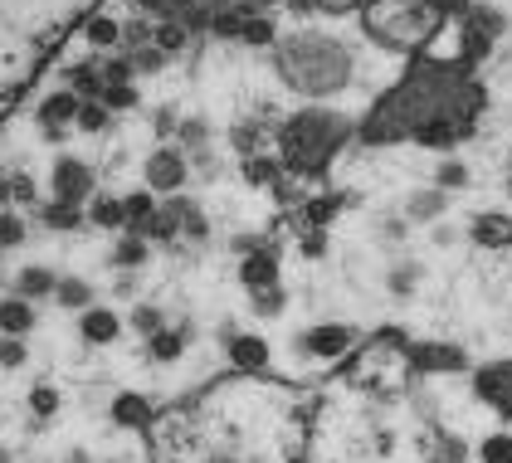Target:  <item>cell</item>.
Here are the masks:
<instances>
[{
  "label": "cell",
  "mask_w": 512,
  "mask_h": 463,
  "mask_svg": "<svg viewBox=\"0 0 512 463\" xmlns=\"http://www.w3.org/2000/svg\"><path fill=\"white\" fill-rule=\"evenodd\" d=\"M366 39L347 35L342 20L308 15V20H288L278 15V35L264 54L269 78L288 98L298 103H337L347 98L356 83L366 78Z\"/></svg>",
  "instance_id": "6da1fadb"
},
{
  "label": "cell",
  "mask_w": 512,
  "mask_h": 463,
  "mask_svg": "<svg viewBox=\"0 0 512 463\" xmlns=\"http://www.w3.org/2000/svg\"><path fill=\"white\" fill-rule=\"evenodd\" d=\"M356 142V113H342L337 103H298L293 113L278 117L274 147L283 161V176L293 181H322L332 161Z\"/></svg>",
  "instance_id": "7a4b0ae2"
},
{
  "label": "cell",
  "mask_w": 512,
  "mask_h": 463,
  "mask_svg": "<svg viewBox=\"0 0 512 463\" xmlns=\"http://www.w3.org/2000/svg\"><path fill=\"white\" fill-rule=\"evenodd\" d=\"M186 181H191V161L186 152L176 147V142H157L147 161H142V186L157 195H181L186 191Z\"/></svg>",
  "instance_id": "3957f363"
},
{
  "label": "cell",
  "mask_w": 512,
  "mask_h": 463,
  "mask_svg": "<svg viewBox=\"0 0 512 463\" xmlns=\"http://www.w3.org/2000/svg\"><path fill=\"white\" fill-rule=\"evenodd\" d=\"M98 195V171L83 161V156H54L49 166V200H64V205H88Z\"/></svg>",
  "instance_id": "277c9868"
},
{
  "label": "cell",
  "mask_w": 512,
  "mask_h": 463,
  "mask_svg": "<svg viewBox=\"0 0 512 463\" xmlns=\"http://www.w3.org/2000/svg\"><path fill=\"white\" fill-rule=\"evenodd\" d=\"M74 117H79V93H69L64 83L49 88L40 103H35V122H40L44 142H64L74 132Z\"/></svg>",
  "instance_id": "5b68a950"
},
{
  "label": "cell",
  "mask_w": 512,
  "mask_h": 463,
  "mask_svg": "<svg viewBox=\"0 0 512 463\" xmlns=\"http://www.w3.org/2000/svg\"><path fill=\"white\" fill-rule=\"evenodd\" d=\"M352 327L347 322H317V327H308V332H298L293 337V351H303L308 361H337L342 351L352 347Z\"/></svg>",
  "instance_id": "8992f818"
},
{
  "label": "cell",
  "mask_w": 512,
  "mask_h": 463,
  "mask_svg": "<svg viewBox=\"0 0 512 463\" xmlns=\"http://www.w3.org/2000/svg\"><path fill=\"white\" fill-rule=\"evenodd\" d=\"M473 395L483 405H493L503 420H512V356L508 361H488L473 371Z\"/></svg>",
  "instance_id": "52a82bcc"
},
{
  "label": "cell",
  "mask_w": 512,
  "mask_h": 463,
  "mask_svg": "<svg viewBox=\"0 0 512 463\" xmlns=\"http://www.w3.org/2000/svg\"><path fill=\"white\" fill-rule=\"evenodd\" d=\"M405 356H410V366H415L420 376H454V371H469V356L459 347H449V342H410Z\"/></svg>",
  "instance_id": "ba28073f"
},
{
  "label": "cell",
  "mask_w": 512,
  "mask_h": 463,
  "mask_svg": "<svg viewBox=\"0 0 512 463\" xmlns=\"http://www.w3.org/2000/svg\"><path fill=\"white\" fill-rule=\"evenodd\" d=\"M225 356H230V366H235V371H244V376H259V371H269L274 347H269L259 332H235V337H225Z\"/></svg>",
  "instance_id": "9c48e42d"
},
{
  "label": "cell",
  "mask_w": 512,
  "mask_h": 463,
  "mask_svg": "<svg viewBox=\"0 0 512 463\" xmlns=\"http://www.w3.org/2000/svg\"><path fill=\"white\" fill-rule=\"evenodd\" d=\"M122 312L118 308H108V303H93L88 312H79V337L88 342V347H113L122 337Z\"/></svg>",
  "instance_id": "30bf717a"
},
{
  "label": "cell",
  "mask_w": 512,
  "mask_h": 463,
  "mask_svg": "<svg viewBox=\"0 0 512 463\" xmlns=\"http://www.w3.org/2000/svg\"><path fill=\"white\" fill-rule=\"evenodd\" d=\"M278 269H283V264H278V244H264V249H254V254L239 259L235 278L244 293H259V288H274L278 283Z\"/></svg>",
  "instance_id": "8fae6325"
},
{
  "label": "cell",
  "mask_w": 512,
  "mask_h": 463,
  "mask_svg": "<svg viewBox=\"0 0 512 463\" xmlns=\"http://www.w3.org/2000/svg\"><path fill=\"white\" fill-rule=\"evenodd\" d=\"M108 420H113V429H147L152 425V400L142 390H118L108 400Z\"/></svg>",
  "instance_id": "7c38bea8"
},
{
  "label": "cell",
  "mask_w": 512,
  "mask_h": 463,
  "mask_svg": "<svg viewBox=\"0 0 512 463\" xmlns=\"http://www.w3.org/2000/svg\"><path fill=\"white\" fill-rule=\"evenodd\" d=\"M469 239L478 249H512V215L503 210H483L469 220Z\"/></svg>",
  "instance_id": "4fadbf2b"
},
{
  "label": "cell",
  "mask_w": 512,
  "mask_h": 463,
  "mask_svg": "<svg viewBox=\"0 0 512 463\" xmlns=\"http://www.w3.org/2000/svg\"><path fill=\"white\" fill-rule=\"evenodd\" d=\"M147 259H152V244L142 239V234L122 230L118 239H113V249H108V264L118 273H142L147 269Z\"/></svg>",
  "instance_id": "5bb4252c"
},
{
  "label": "cell",
  "mask_w": 512,
  "mask_h": 463,
  "mask_svg": "<svg viewBox=\"0 0 512 463\" xmlns=\"http://www.w3.org/2000/svg\"><path fill=\"white\" fill-rule=\"evenodd\" d=\"M54 288H59V273L44 269V264H25V269L10 278V293H15V298H30V303L54 298Z\"/></svg>",
  "instance_id": "9a60e30c"
},
{
  "label": "cell",
  "mask_w": 512,
  "mask_h": 463,
  "mask_svg": "<svg viewBox=\"0 0 512 463\" xmlns=\"http://www.w3.org/2000/svg\"><path fill=\"white\" fill-rule=\"evenodd\" d=\"M342 195L337 191H322V195H308L303 205H298V230H327L337 215H342Z\"/></svg>",
  "instance_id": "2e32d148"
},
{
  "label": "cell",
  "mask_w": 512,
  "mask_h": 463,
  "mask_svg": "<svg viewBox=\"0 0 512 463\" xmlns=\"http://www.w3.org/2000/svg\"><path fill=\"white\" fill-rule=\"evenodd\" d=\"M35 322H40V312L30 298H0V337H30L35 332Z\"/></svg>",
  "instance_id": "e0dca14e"
},
{
  "label": "cell",
  "mask_w": 512,
  "mask_h": 463,
  "mask_svg": "<svg viewBox=\"0 0 512 463\" xmlns=\"http://www.w3.org/2000/svg\"><path fill=\"white\" fill-rule=\"evenodd\" d=\"M283 176V161L269 152H254V156H239V181L249 191H274V181Z\"/></svg>",
  "instance_id": "ac0fdd59"
},
{
  "label": "cell",
  "mask_w": 512,
  "mask_h": 463,
  "mask_svg": "<svg viewBox=\"0 0 512 463\" xmlns=\"http://www.w3.org/2000/svg\"><path fill=\"white\" fill-rule=\"evenodd\" d=\"M35 210H40V225L49 234H79V230H88V215H83V205L44 200V205H35Z\"/></svg>",
  "instance_id": "d6986e66"
},
{
  "label": "cell",
  "mask_w": 512,
  "mask_h": 463,
  "mask_svg": "<svg viewBox=\"0 0 512 463\" xmlns=\"http://www.w3.org/2000/svg\"><path fill=\"white\" fill-rule=\"evenodd\" d=\"M54 303H59L64 312H88L93 303H98V288H93L83 273H64L59 288H54Z\"/></svg>",
  "instance_id": "ffe728a7"
},
{
  "label": "cell",
  "mask_w": 512,
  "mask_h": 463,
  "mask_svg": "<svg viewBox=\"0 0 512 463\" xmlns=\"http://www.w3.org/2000/svg\"><path fill=\"white\" fill-rule=\"evenodd\" d=\"M157 205H161V195L157 191H147V186H137V191H122V230H132V234H142V225L157 215Z\"/></svg>",
  "instance_id": "44dd1931"
},
{
  "label": "cell",
  "mask_w": 512,
  "mask_h": 463,
  "mask_svg": "<svg viewBox=\"0 0 512 463\" xmlns=\"http://www.w3.org/2000/svg\"><path fill=\"white\" fill-rule=\"evenodd\" d=\"M176 200V215H181V239L191 244H210V215L200 210L196 195H171Z\"/></svg>",
  "instance_id": "7402d4cb"
},
{
  "label": "cell",
  "mask_w": 512,
  "mask_h": 463,
  "mask_svg": "<svg viewBox=\"0 0 512 463\" xmlns=\"http://www.w3.org/2000/svg\"><path fill=\"white\" fill-rule=\"evenodd\" d=\"M444 210H449V191H439V186L415 191L405 200V220H410V225H430V220H439Z\"/></svg>",
  "instance_id": "603a6c76"
},
{
  "label": "cell",
  "mask_w": 512,
  "mask_h": 463,
  "mask_svg": "<svg viewBox=\"0 0 512 463\" xmlns=\"http://www.w3.org/2000/svg\"><path fill=\"white\" fill-rule=\"evenodd\" d=\"M83 215H88V225L93 230H108V234H122V195H93L88 205H83Z\"/></svg>",
  "instance_id": "cb8c5ba5"
},
{
  "label": "cell",
  "mask_w": 512,
  "mask_h": 463,
  "mask_svg": "<svg viewBox=\"0 0 512 463\" xmlns=\"http://www.w3.org/2000/svg\"><path fill=\"white\" fill-rule=\"evenodd\" d=\"M191 347L186 337H181V327H161L157 337H147L142 342V351H147V361L152 366H171V361H181V351Z\"/></svg>",
  "instance_id": "d4e9b609"
},
{
  "label": "cell",
  "mask_w": 512,
  "mask_h": 463,
  "mask_svg": "<svg viewBox=\"0 0 512 463\" xmlns=\"http://www.w3.org/2000/svg\"><path fill=\"white\" fill-rule=\"evenodd\" d=\"M122 322H127V327H132L142 342H147V337H157L161 327H171V322H166V308H157V303H132Z\"/></svg>",
  "instance_id": "484cf974"
},
{
  "label": "cell",
  "mask_w": 512,
  "mask_h": 463,
  "mask_svg": "<svg viewBox=\"0 0 512 463\" xmlns=\"http://www.w3.org/2000/svg\"><path fill=\"white\" fill-rule=\"evenodd\" d=\"M98 103H103V108H108L113 117L137 113V108H142V88H137V83H103Z\"/></svg>",
  "instance_id": "4316f807"
},
{
  "label": "cell",
  "mask_w": 512,
  "mask_h": 463,
  "mask_svg": "<svg viewBox=\"0 0 512 463\" xmlns=\"http://www.w3.org/2000/svg\"><path fill=\"white\" fill-rule=\"evenodd\" d=\"M113 127H118V117L108 113V108H103L98 98H88V103L79 98V117H74V132H88V137H103V132H113Z\"/></svg>",
  "instance_id": "83f0119b"
},
{
  "label": "cell",
  "mask_w": 512,
  "mask_h": 463,
  "mask_svg": "<svg viewBox=\"0 0 512 463\" xmlns=\"http://www.w3.org/2000/svg\"><path fill=\"white\" fill-rule=\"evenodd\" d=\"M59 410H64V390L59 386L40 381V386L30 390V415H35V420H54Z\"/></svg>",
  "instance_id": "f1b7e54d"
},
{
  "label": "cell",
  "mask_w": 512,
  "mask_h": 463,
  "mask_svg": "<svg viewBox=\"0 0 512 463\" xmlns=\"http://www.w3.org/2000/svg\"><path fill=\"white\" fill-rule=\"evenodd\" d=\"M249 312H259V317H283V312H288V288L274 283V288L249 293Z\"/></svg>",
  "instance_id": "f546056e"
},
{
  "label": "cell",
  "mask_w": 512,
  "mask_h": 463,
  "mask_svg": "<svg viewBox=\"0 0 512 463\" xmlns=\"http://www.w3.org/2000/svg\"><path fill=\"white\" fill-rule=\"evenodd\" d=\"M30 239V220L20 210H0V249H20Z\"/></svg>",
  "instance_id": "4dcf8cb0"
},
{
  "label": "cell",
  "mask_w": 512,
  "mask_h": 463,
  "mask_svg": "<svg viewBox=\"0 0 512 463\" xmlns=\"http://www.w3.org/2000/svg\"><path fill=\"white\" fill-rule=\"evenodd\" d=\"M469 181V166L459 161V156H439V166H434V186L439 191H459Z\"/></svg>",
  "instance_id": "1f68e13d"
},
{
  "label": "cell",
  "mask_w": 512,
  "mask_h": 463,
  "mask_svg": "<svg viewBox=\"0 0 512 463\" xmlns=\"http://www.w3.org/2000/svg\"><path fill=\"white\" fill-rule=\"evenodd\" d=\"M415 283H420V264H395V269L386 273V288H391L395 298H410Z\"/></svg>",
  "instance_id": "d6a6232c"
},
{
  "label": "cell",
  "mask_w": 512,
  "mask_h": 463,
  "mask_svg": "<svg viewBox=\"0 0 512 463\" xmlns=\"http://www.w3.org/2000/svg\"><path fill=\"white\" fill-rule=\"evenodd\" d=\"M25 361H30L25 337H0V371H20Z\"/></svg>",
  "instance_id": "836d02e7"
},
{
  "label": "cell",
  "mask_w": 512,
  "mask_h": 463,
  "mask_svg": "<svg viewBox=\"0 0 512 463\" xmlns=\"http://www.w3.org/2000/svg\"><path fill=\"white\" fill-rule=\"evenodd\" d=\"M478 459L483 463H512V434H488L478 444Z\"/></svg>",
  "instance_id": "e575fe53"
},
{
  "label": "cell",
  "mask_w": 512,
  "mask_h": 463,
  "mask_svg": "<svg viewBox=\"0 0 512 463\" xmlns=\"http://www.w3.org/2000/svg\"><path fill=\"white\" fill-rule=\"evenodd\" d=\"M293 244H298L303 259H322V254H327V230H298Z\"/></svg>",
  "instance_id": "d590c367"
},
{
  "label": "cell",
  "mask_w": 512,
  "mask_h": 463,
  "mask_svg": "<svg viewBox=\"0 0 512 463\" xmlns=\"http://www.w3.org/2000/svg\"><path fill=\"white\" fill-rule=\"evenodd\" d=\"M176 127H181V113H176V108H152V132H157V142H176Z\"/></svg>",
  "instance_id": "8d00e7d4"
},
{
  "label": "cell",
  "mask_w": 512,
  "mask_h": 463,
  "mask_svg": "<svg viewBox=\"0 0 512 463\" xmlns=\"http://www.w3.org/2000/svg\"><path fill=\"white\" fill-rule=\"evenodd\" d=\"M10 205H40V186L30 181V176H10Z\"/></svg>",
  "instance_id": "74e56055"
},
{
  "label": "cell",
  "mask_w": 512,
  "mask_h": 463,
  "mask_svg": "<svg viewBox=\"0 0 512 463\" xmlns=\"http://www.w3.org/2000/svg\"><path fill=\"white\" fill-rule=\"evenodd\" d=\"M464 459H469V444H464V439L439 434V459H434V463H464Z\"/></svg>",
  "instance_id": "f35d334b"
},
{
  "label": "cell",
  "mask_w": 512,
  "mask_h": 463,
  "mask_svg": "<svg viewBox=\"0 0 512 463\" xmlns=\"http://www.w3.org/2000/svg\"><path fill=\"white\" fill-rule=\"evenodd\" d=\"M264 244H269V239H264L259 230H239L235 239H230V249H235L239 259H244V254H254V249H264Z\"/></svg>",
  "instance_id": "ab89813d"
},
{
  "label": "cell",
  "mask_w": 512,
  "mask_h": 463,
  "mask_svg": "<svg viewBox=\"0 0 512 463\" xmlns=\"http://www.w3.org/2000/svg\"><path fill=\"white\" fill-rule=\"evenodd\" d=\"M405 230H410V220H405V215H386V220H381V239H391V244H400Z\"/></svg>",
  "instance_id": "60d3db41"
},
{
  "label": "cell",
  "mask_w": 512,
  "mask_h": 463,
  "mask_svg": "<svg viewBox=\"0 0 512 463\" xmlns=\"http://www.w3.org/2000/svg\"><path fill=\"white\" fill-rule=\"evenodd\" d=\"M113 293H118V298H132V293H137V283H132V273H122L118 283H113Z\"/></svg>",
  "instance_id": "b9f144b4"
},
{
  "label": "cell",
  "mask_w": 512,
  "mask_h": 463,
  "mask_svg": "<svg viewBox=\"0 0 512 463\" xmlns=\"http://www.w3.org/2000/svg\"><path fill=\"white\" fill-rule=\"evenodd\" d=\"M10 205V176H0V210Z\"/></svg>",
  "instance_id": "7bdbcfd3"
},
{
  "label": "cell",
  "mask_w": 512,
  "mask_h": 463,
  "mask_svg": "<svg viewBox=\"0 0 512 463\" xmlns=\"http://www.w3.org/2000/svg\"><path fill=\"white\" fill-rule=\"evenodd\" d=\"M205 463H244V459H239V454H210Z\"/></svg>",
  "instance_id": "ee69618b"
},
{
  "label": "cell",
  "mask_w": 512,
  "mask_h": 463,
  "mask_svg": "<svg viewBox=\"0 0 512 463\" xmlns=\"http://www.w3.org/2000/svg\"><path fill=\"white\" fill-rule=\"evenodd\" d=\"M64 463H93V459H88V454H69V459H64Z\"/></svg>",
  "instance_id": "f6af8a7d"
}]
</instances>
